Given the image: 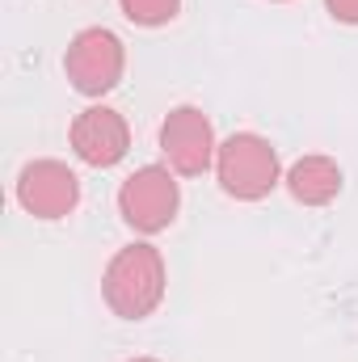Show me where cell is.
I'll list each match as a JSON object with an SVG mask.
<instances>
[{
    "mask_svg": "<svg viewBox=\"0 0 358 362\" xmlns=\"http://www.w3.org/2000/svg\"><path fill=\"white\" fill-rule=\"evenodd\" d=\"M105 303L122 320H144L165 299V257L156 245H127L110 257L101 278Z\"/></svg>",
    "mask_w": 358,
    "mask_h": 362,
    "instance_id": "1",
    "label": "cell"
},
{
    "mask_svg": "<svg viewBox=\"0 0 358 362\" xmlns=\"http://www.w3.org/2000/svg\"><path fill=\"white\" fill-rule=\"evenodd\" d=\"M215 177L224 185V194H232L241 202H258L282 181V165H278V152L270 139L253 135V131H241V135H228L219 144Z\"/></svg>",
    "mask_w": 358,
    "mask_h": 362,
    "instance_id": "2",
    "label": "cell"
},
{
    "mask_svg": "<svg viewBox=\"0 0 358 362\" xmlns=\"http://www.w3.org/2000/svg\"><path fill=\"white\" fill-rule=\"evenodd\" d=\"M122 68H127V51L118 42V34L89 25L81 30L72 42H68V55H64V72L72 81V89L85 93V97H101L122 81Z\"/></svg>",
    "mask_w": 358,
    "mask_h": 362,
    "instance_id": "3",
    "label": "cell"
},
{
    "mask_svg": "<svg viewBox=\"0 0 358 362\" xmlns=\"http://www.w3.org/2000/svg\"><path fill=\"white\" fill-rule=\"evenodd\" d=\"M178 206H181V189H178V181H173V173L161 169V165L135 169L131 177L122 181V189H118V211H122V219H127L135 232H144V236L165 232V228L173 223Z\"/></svg>",
    "mask_w": 358,
    "mask_h": 362,
    "instance_id": "4",
    "label": "cell"
},
{
    "mask_svg": "<svg viewBox=\"0 0 358 362\" xmlns=\"http://www.w3.org/2000/svg\"><path fill=\"white\" fill-rule=\"evenodd\" d=\"M161 152L169 160V169L181 177H198L215 165V131H211V118L198 110V105H178L169 110V118L161 122Z\"/></svg>",
    "mask_w": 358,
    "mask_h": 362,
    "instance_id": "5",
    "label": "cell"
},
{
    "mask_svg": "<svg viewBox=\"0 0 358 362\" xmlns=\"http://www.w3.org/2000/svg\"><path fill=\"white\" fill-rule=\"evenodd\" d=\"M17 202L34 219H64L81 202V181L64 160H34L17 177Z\"/></svg>",
    "mask_w": 358,
    "mask_h": 362,
    "instance_id": "6",
    "label": "cell"
},
{
    "mask_svg": "<svg viewBox=\"0 0 358 362\" xmlns=\"http://www.w3.org/2000/svg\"><path fill=\"white\" fill-rule=\"evenodd\" d=\"M131 148V131H127V118L110 105H89L76 114L72 122V152L93 165V169H114Z\"/></svg>",
    "mask_w": 358,
    "mask_h": 362,
    "instance_id": "7",
    "label": "cell"
},
{
    "mask_svg": "<svg viewBox=\"0 0 358 362\" xmlns=\"http://www.w3.org/2000/svg\"><path fill=\"white\" fill-rule=\"evenodd\" d=\"M282 181H287L291 198L304 202V206H325L342 194V169L329 156H299Z\"/></svg>",
    "mask_w": 358,
    "mask_h": 362,
    "instance_id": "8",
    "label": "cell"
},
{
    "mask_svg": "<svg viewBox=\"0 0 358 362\" xmlns=\"http://www.w3.org/2000/svg\"><path fill=\"white\" fill-rule=\"evenodd\" d=\"M118 4H122V17L135 25H165L181 8V0H118Z\"/></svg>",
    "mask_w": 358,
    "mask_h": 362,
    "instance_id": "9",
    "label": "cell"
},
{
    "mask_svg": "<svg viewBox=\"0 0 358 362\" xmlns=\"http://www.w3.org/2000/svg\"><path fill=\"white\" fill-rule=\"evenodd\" d=\"M325 8L333 13V21H346V25H358V0H325Z\"/></svg>",
    "mask_w": 358,
    "mask_h": 362,
    "instance_id": "10",
    "label": "cell"
},
{
    "mask_svg": "<svg viewBox=\"0 0 358 362\" xmlns=\"http://www.w3.org/2000/svg\"><path fill=\"white\" fill-rule=\"evenodd\" d=\"M131 362H156V358H131Z\"/></svg>",
    "mask_w": 358,
    "mask_h": 362,
    "instance_id": "11",
    "label": "cell"
}]
</instances>
